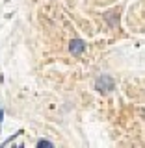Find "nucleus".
<instances>
[{"label":"nucleus","instance_id":"nucleus-1","mask_svg":"<svg viewBox=\"0 0 145 148\" xmlns=\"http://www.w3.org/2000/svg\"><path fill=\"white\" fill-rule=\"evenodd\" d=\"M95 89L99 92H110L115 89V80L112 76H108V74H102V76H99L95 80Z\"/></svg>","mask_w":145,"mask_h":148},{"label":"nucleus","instance_id":"nucleus-2","mask_svg":"<svg viewBox=\"0 0 145 148\" xmlns=\"http://www.w3.org/2000/svg\"><path fill=\"white\" fill-rule=\"evenodd\" d=\"M84 50H86V43H84L82 39H73L71 43H69V52H71L73 56H82Z\"/></svg>","mask_w":145,"mask_h":148},{"label":"nucleus","instance_id":"nucleus-3","mask_svg":"<svg viewBox=\"0 0 145 148\" xmlns=\"http://www.w3.org/2000/svg\"><path fill=\"white\" fill-rule=\"evenodd\" d=\"M37 146H39V148H43V146H54V143H50V141H45V139H41V141H37Z\"/></svg>","mask_w":145,"mask_h":148}]
</instances>
